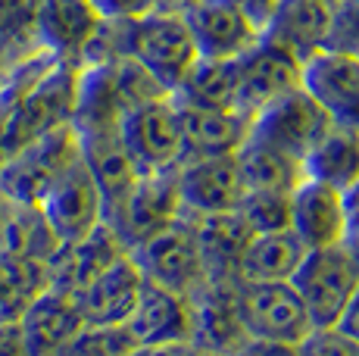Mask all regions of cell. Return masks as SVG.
Wrapping results in <instances>:
<instances>
[{
  "label": "cell",
  "mask_w": 359,
  "mask_h": 356,
  "mask_svg": "<svg viewBox=\"0 0 359 356\" xmlns=\"http://www.w3.org/2000/svg\"><path fill=\"white\" fill-rule=\"evenodd\" d=\"M79 66L63 63L44 50L10 66L0 91V135L6 156L29 141L72 122Z\"/></svg>",
  "instance_id": "obj_1"
},
{
  "label": "cell",
  "mask_w": 359,
  "mask_h": 356,
  "mask_svg": "<svg viewBox=\"0 0 359 356\" xmlns=\"http://www.w3.org/2000/svg\"><path fill=\"white\" fill-rule=\"evenodd\" d=\"M160 94L169 91H163L160 81L131 57H109L100 63L81 66L79 85H75L72 128L75 135L119 128L126 113Z\"/></svg>",
  "instance_id": "obj_2"
},
{
  "label": "cell",
  "mask_w": 359,
  "mask_h": 356,
  "mask_svg": "<svg viewBox=\"0 0 359 356\" xmlns=\"http://www.w3.org/2000/svg\"><path fill=\"white\" fill-rule=\"evenodd\" d=\"M75 160H81V144L69 122L13 150L0 163V197L13 203H41Z\"/></svg>",
  "instance_id": "obj_3"
},
{
  "label": "cell",
  "mask_w": 359,
  "mask_h": 356,
  "mask_svg": "<svg viewBox=\"0 0 359 356\" xmlns=\"http://www.w3.org/2000/svg\"><path fill=\"white\" fill-rule=\"evenodd\" d=\"M119 138L141 175L175 172L184 160L182 122L172 94H160L137 104L119 122Z\"/></svg>",
  "instance_id": "obj_4"
},
{
  "label": "cell",
  "mask_w": 359,
  "mask_h": 356,
  "mask_svg": "<svg viewBox=\"0 0 359 356\" xmlns=\"http://www.w3.org/2000/svg\"><path fill=\"white\" fill-rule=\"evenodd\" d=\"M128 253L141 269L144 282L169 287V291L184 294V297H191L200 285H206L197 238L191 228V219L184 213L172 219L169 225H163L160 231H154L150 238H144Z\"/></svg>",
  "instance_id": "obj_5"
},
{
  "label": "cell",
  "mask_w": 359,
  "mask_h": 356,
  "mask_svg": "<svg viewBox=\"0 0 359 356\" xmlns=\"http://www.w3.org/2000/svg\"><path fill=\"white\" fill-rule=\"evenodd\" d=\"M291 285L300 294L313 328H334L359 287V272L344 244L341 247L306 250Z\"/></svg>",
  "instance_id": "obj_6"
},
{
  "label": "cell",
  "mask_w": 359,
  "mask_h": 356,
  "mask_svg": "<svg viewBox=\"0 0 359 356\" xmlns=\"http://www.w3.org/2000/svg\"><path fill=\"white\" fill-rule=\"evenodd\" d=\"M238 316L247 341H278L300 344L313 322L291 282H241L238 278Z\"/></svg>",
  "instance_id": "obj_7"
},
{
  "label": "cell",
  "mask_w": 359,
  "mask_h": 356,
  "mask_svg": "<svg viewBox=\"0 0 359 356\" xmlns=\"http://www.w3.org/2000/svg\"><path fill=\"white\" fill-rule=\"evenodd\" d=\"M178 216H182V203L175 191V172L137 175V182L126 194L103 210V222L113 228L126 250L137 247L144 238H150Z\"/></svg>",
  "instance_id": "obj_8"
},
{
  "label": "cell",
  "mask_w": 359,
  "mask_h": 356,
  "mask_svg": "<svg viewBox=\"0 0 359 356\" xmlns=\"http://www.w3.org/2000/svg\"><path fill=\"white\" fill-rule=\"evenodd\" d=\"M334 125V119L319 107V100L306 91V88H294V91L275 97L250 119V135L272 147L285 150V153L306 160V153L322 141V135Z\"/></svg>",
  "instance_id": "obj_9"
},
{
  "label": "cell",
  "mask_w": 359,
  "mask_h": 356,
  "mask_svg": "<svg viewBox=\"0 0 359 356\" xmlns=\"http://www.w3.org/2000/svg\"><path fill=\"white\" fill-rule=\"evenodd\" d=\"M234 72H238V109L250 119L275 97L303 85V60L266 35H259L234 60Z\"/></svg>",
  "instance_id": "obj_10"
},
{
  "label": "cell",
  "mask_w": 359,
  "mask_h": 356,
  "mask_svg": "<svg viewBox=\"0 0 359 356\" xmlns=\"http://www.w3.org/2000/svg\"><path fill=\"white\" fill-rule=\"evenodd\" d=\"M126 253L128 250L122 247V241L113 235V228H109L107 222H100L97 228H91L88 235L72 238V241H60L57 253H53L50 263L44 266V282H47V287H53V291L75 297L81 287H88L103 269H109V266L119 256H126Z\"/></svg>",
  "instance_id": "obj_11"
},
{
  "label": "cell",
  "mask_w": 359,
  "mask_h": 356,
  "mask_svg": "<svg viewBox=\"0 0 359 356\" xmlns=\"http://www.w3.org/2000/svg\"><path fill=\"white\" fill-rule=\"evenodd\" d=\"M41 213L47 216L50 228L60 241L88 235L103 222V197L85 160H75L50 191L41 197Z\"/></svg>",
  "instance_id": "obj_12"
},
{
  "label": "cell",
  "mask_w": 359,
  "mask_h": 356,
  "mask_svg": "<svg viewBox=\"0 0 359 356\" xmlns=\"http://www.w3.org/2000/svg\"><path fill=\"white\" fill-rule=\"evenodd\" d=\"M175 191L182 213L206 216V213H231L244 197V184L238 175L234 156H203L184 160L175 169Z\"/></svg>",
  "instance_id": "obj_13"
},
{
  "label": "cell",
  "mask_w": 359,
  "mask_h": 356,
  "mask_svg": "<svg viewBox=\"0 0 359 356\" xmlns=\"http://www.w3.org/2000/svg\"><path fill=\"white\" fill-rule=\"evenodd\" d=\"M191 341L210 356H234L247 344L238 316V282H206L191 294Z\"/></svg>",
  "instance_id": "obj_14"
},
{
  "label": "cell",
  "mask_w": 359,
  "mask_h": 356,
  "mask_svg": "<svg viewBox=\"0 0 359 356\" xmlns=\"http://www.w3.org/2000/svg\"><path fill=\"white\" fill-rule=\"evenodd\" d=\"M303 88L337 125L359 128V57L322 47L303 60Z\"/></svg>",
  "instance_id": "obj_15"
},
{
  "label": "cell",
  "mask_w": 359,
  "mask_h": 356,
  "mask_svg": "<svg viewBox=\"0 0 359 356\" xmlns=\"http://www.w3.org/2000/svg\"><path fill=\"white\" fill-rule=\"evenodd\" d=\"M103 19L91 0H41L38 6V50L81 66L88 47L97 38Z\"/></svg>",
  "instance_id": "obj_16"
},
{
  "label": "cell",
  "mask_w": 359,
  "mask_h": 356,
  "mask_svg": "<svg viewBox=\"0 0 359 356\" xmlns=\"http://www.w3.org/2000/svg\"><path fill=\"white\" fill-rule=\"evenodd\" d=\"M182 16L194 38L197 57L206 60H238L259 38V29L231 0H194Z\"/></svg>",
  "instance_id": "obj_17"
},
{
  "label": "cell",
  "mask_w": 359,
  "mask_h": 356,
  "mask_svg": "<svg viewBox=\"0 0 359 356\" xmlns=\"http://www.w3.org/2000/svg\"><path fill=\"white\" fill-rule=\"evenodd\" d=\"M306 250L344 244V191L316 178H303L291 191V225Z\"/></svg>",
  "instance_id": "obj_18"
},
{
  "label": "cell",
  "mask_w": 359,
  "mask_h": 356,
  "mask_svg": "<svg viewBox=\"0 0 359 356\" xmlns=\"http://www.w3.org/2000/svg\"><path fill=\"white\" fill-rule=\"evenodd\" d=\"M141 269L131 259V253H126L75 294V306H79L85 325H126L137 297H141Z\"/></svg>",
  "instance_id": "obj_19"
},
{
  "label": "cell",
  "mask_w": 359,
  "mask_h": 356,
  "mask_svg": "<svg viewBox=\"0 0 359 356\" xmlns=\"http://www.w3.org/2000/svg\"><path fill=\"white\" fill-rule=\"evenodd\" d=\"M178 122H182L184 160H203V156H234L241 144L250 135V116L238 109H206L178 104ZM182 160V163H184Z\"/></svg>",
  "instance_id": "obj_20"
},
{
  "label": "cell",
  "mask_w": 359,
  "mask_h": 356,
  "mask_svg": "<svg viewBox=\"0 0 359 356\" xmlns=\"http://www.w3.org/2000/svg\"><path fill=\"white\" fill-rule=\"evenodd\" d=\"M19 328H22L29 356H57L85 328V319L75 306V297L44 287L22 310Z\"/></svg>",
  "instance_id": "obj_21"
},
{
  "label": "cell",
  "mask_w": 359,
  "mask_h": 356,
  "mask_svg": "<svg viewBox=\"0 0 359 356\" xmlns=\"http://www.w3.org/2000/svg\"><path fill=\"white\" fill-rule=\"evenodd\" d=\"M126 331L137 347L165 344V341H191V297L169 287L144 282L141 297L126 319Z\"/></svg>",
  "instance_id": "obj_22"
},
{
  "label": "cell",
  "mask_w": 359,
  "mask_h": 356,
  "mask_svg": "<svg viewBox=\"0 0 359 356\" xmlns=\"http://www.w3.org/2000/svg\"><path fill=\"white\" fill-rule=\"evenodd\" d=\"M188 219L197 238L200 259H203L206 282H238L241 253H244L247 241H250V228L238 216V210H231V213L188 216Z\"/></svg>",
  "instance_id": "obj_23"
},
{
  "label": "cell",
  "mask_w": 359,
  "mask_h": 356,
  "mask_svg": "<svg viewBox=\"0 0 359 356\" xmlns=\"http://www.w3.org/2000/svg\"><path fill=\"white\" fill-rule=\"evenodd\" d=\"M331 13H334V0H281L262 35L306 60L328 47Z\"/></svg>",
  "instance_id": "obj_24"
},
{
  "label": "cell",
  "mask_w": 359,
  "mask_h": 356,
  "mask_svg": "<svg viewBox=\"0 0 359 356\" xmlns=\"http://www.w3.org/2000/svg\"><path fill=\"white\" fill-rule=\"evenodd\" d=\"M79 144H81V160L91 169L94 182L100 188V197H103V210H107L109 203H116L137 182L141 172L131 163L126 144L119 138V128L79 135Z\"/></svg>",
  "instance_id": "obj_25"
},
{
  "label": "cell",
  "mask_w": 359,
  "mask_h": 356,
  "mask_svg": "<svg viewBox=\"0 0 359 356\" xmlns=\"http://www.w3.org/2000/svg\"><path fill=\"white\" fill-rule=\"evenodd\" d=\"M306 247L291 228L250 235L238 263L241 282H291L300 269Z\"/></svg>",
  "instance_id": "obj_26"
},
{
  "label": "cell",
  "mask_w": 359,
  "mask_h": 356,
  "mask_svg": "<svg viewBox=\"0 0 359 356\" xmlns=\"http://www.w3.org/2000/svg\"><path fill=\"white\" fill-rule=\"evenodd\" d=\"M60 247L57 231L50 228L47 216L38 203H13L6 200L4 222H0V250L25 259L34 266H47Z\"/></svg>",
  "instance_id": "obj_27"
},
{
  "label": "cell",
  "mask_w": 359,
  "mask_h": 356,
  "mask_svg": "<svg viewBox=\"0 0 359 356\" xmlns=\"http://www.w3.org/2000/svg\"><path fill=\"white\" fill-rule=\"evenodd\" d=\"M238 160V175L244 191H285L291 194L297 184L303 182V163L272 144L247 135L241 150L234 153Z\"/></svg>",
  "instance_id": "obj_28"
},
{
  "label": "cell",
  "mask_w": 359,
  "mask_h": 356,
  "mask_svg": "<svg viewBox=\"0 0 359 356\" xmlns=\"http://www.w3.org/2000/svg\"><path fill=\"white\" fill-rule=\"evenodd\" d=\"M303 175L344 191L359 178V128L331 125L303 160Z\"/></svg>",
  "instance_id": "obj_29"
},
{
  "label": "cell",
  "mask_w": 359,
  "mask_h": 356,
  "mask_svg": "<svg viewBox=\"0 0 359 356\" xmlns=\"http://www.w3.org/2000/svg\"><path fill=\"white\" fill-rule=\"evenodd\" d=\"M172 100L206 109H238V72L234 60H206L197 57L191 69L172 91ZM241 113V109H238Z\"/></svg>",
  "instance_id": "obj_30"
},
{
  "label": "cell",
  "mask_w": 359,
  "mask_h": 356,
  "mask_svg": "<svg viewBox=\"0 0 359 356\" xmlns=\"http://www.w3.org/2000/svg\"><path fill=\"white\" fill-rule=\"evenodd\" d=\"M44 287V266L25 263V259L0 250V322H19L32 297Z\"/></svg>",
  "instance_id": "obj_31"
},
{
  "label": "cell",
  "mask_w": 359,
  "mask_h": 356,
  "mask_svg": "<svg viewBox=\"0 0 359 356\" xmlns=\"http://www.w3.org/2000/svg\"><path fill=\"white\" fill-rule=\"evenodd\" d=\"M38 6L41 0H0V60L10 66L38 50Z\"/></svg>",
  "instance_id": "obj_32"
},
{
  "label": "cell",
  "mask_w": 359,
  "mask_h": 356,
  "mask_svg": "<svg viewBox=\"0 0 359 356\" xmlns=\"http://www.w3.org/2000/svg\"><path fill=\"white\" fill-rule=\"evenodd\" d=\"M238 216L250 228V235L281 231L291 225V194L285 191H244L238 203Z\"/></svg>",
  "instance_id": "obj_33"
},
{
  "label": "cell",
  "mask_w": 359,
  "mask_h": 356,
  "mask_svg": "<svg viewBox=\"0 0 359 356\" xmlns=\"http://www.w3.org/2000/svg\"><path fill=\"white\" fill-rule=\"evenodd\" d=\"M135 347L126 325H85L57 356H128Z\"/></svg>",
  "instance_id": "obj_34"
},
{
  "label": "cell",
  "mask_w": 359,
  "mask_h": 356,
  "mask_svg": "<svg viewBox=\"0 0 359 356\" xmlns=\"http://www.w3.org/2000/svg\"><path fill=\"white\" fill-rule=\"evenodd\" d=\"M328 47L359 57V0H334Z\"/></svg>",
  "instance_id": "obj_35"
},
{
  "label": "cell",
  "mask_w": 359,
  "mask_h": 356,
  "mask_svg": "<svg viewBox=\"0 0 359 356\" xmlns=\"http://www.w3.org/2000/svg\"><path fill=\"white\" fill-rule=\"evenodd\" d=\"M303 356H359V344L337 328H313L300 341Z\"/></svg>",
  "instance_id": "obj_36"
},
{
  "label": "cell",
  "mask_w": 359,
  "mask_h": 356,
  "mask_svg": "<svg viewBox=\"0 0 359 356\" xmlns=\"http://www.w3.org/2000/svg\"><path fill=\"white\" fill-rule=\"evenodd\" d=\"M91 4L97 6L100 19L107 22H131V19L165 10V0H91Z\"/></svg>",
  "instance_id": "obj_37"
},
{
  "label": "cell",
  "mask_w": 359,
  "mask_h": 356,
  "mask_svg": "<svg viewBox=\"0 0 359 356\" xmlns=\"http://www.w3.org/2000/svg\"><path fill=\"white\" fill-rule=\"evenodd\" d=\"M344 247H359V178L344 188Z\"/></svg>",
  "instance_id": "obj_38"
},
{
  "label": "cell",
  "mask_w": 359,
  "mask_h": 356,
  "mask_svg": "<svg viewBox=\"0 0 359 356\" xmlns=\"http://www.w3.org/2000/svg\"><path fill=\"white\" fill-rule=\"evenodd\" d=\"M128 356H210L200 350L194 341H165V344H144L135 347Z\"/></svg>",
  "instance_id": "obj_39"
},
{
  "label": "cell",
  "mask_w": 359,
  "mask_h": 356,
  "mask_svg": "<svg viewBox=\"0 0 359 356\" xmlns=\"http://www.w3.org/2000/svg\"><path fill=\"white\" fill-rule=\"evenodd\" d=\"M234 6H238L241 13H244L247 19H250L253 25L259 29V35L266 32V25L272 22V16H275V10L281 6V0H231Z\"/></svg>",
  "instance_id": "obj_40"
},
{
  "label": "cell",
  "mask_w": 359,
  "mask_h": 356,
  "mask_svg": "<svg viewBox=\"0 0 359 356\" xmlns=\"http://www.w3.org/2000/svg\"><path fill=\"white\" fill-rule=\"evenodd\" d=\"M234 356H303L300 344H278V341H247Z\"/></svg>",
  "instance_id": "obj_41"
},
{
  "label": "cell",
  "mask_w": 359,
  "mask_h": 356,
  "mask_svg": "<svg viewBox=\"0 0 359 356\" xmlns=\"http://www.w3.org/2000/svg\"><path fill=\"white\" fill-rule=\"evenodd\" d=\"M0 356H29L19 322H0Z\"/></svg>",
  "instance_id": "obj_42"
},
{
  "label": "cell",
  "mask_w": 359,
  "mask_h": 356,
  "mask_svg": "<svg viewBox=\"0 0 359 356\" xmlns=\"http://www.w3.org/2000/svg\"><path fill=\"white\" fill-rule=\"evenodd\" d=\"M337 331H344L347 338H353L356 344H359V287H356V294L350 297V303H347V310L341 313V319H337Z\"/></svg>",
  "instance_id": "obj_43"
},
{
  "label": "cell",
  "mask_w": 359,
  "mask_h": 356,
  "mask_svg": "<svg viewBox=\"0 0 359 356\" xmlns=\"http://www.w3.org/2000/svg\"><path fill=\"white\" fill-rule=\"evenodd\" d=\"M191 4H194V0H165V10H178V13H182V10H188Z\"/></svg>",
  "instance_id": "obj_44"
},
{
  "label": "cell",
  "mask_w": 359,
  "mask_h": 356,
  "mask_svg": "<svg viewBox=\"0 0 359 356\" xmlns=\"http://www.w3.org/2000/svg\"><path fill=\"white\" fill-rule=\"evenodd\" d=\"M6 75H10V63L0 60V91H4V85H6Z\"/></svg>",
  "instance_id": "obj_45"
},
{
  "label": "cell",
  "mask_w": 359,
  "mask_h": 356,
  "mask_svg": "<svg viewBox=\"0 0 359 356\" xmlns=\"http://www.w3.org/2000/svg\"><path fill=\"white\" fill-rule=\"evenodd\" d=\"M350 253V259H353V266H356V272H359V247H347Z\"/></svg>",
  "instance_id": "obj_46"
},
{
  "label": "cell",
  "mask_w": 359,
  "mask_h": 356,
  "mask_svg": "<svg viewBox=\"0 0 359 356\" xmlns=\"http://www.w3.org/2000/svg\"><path fill=\"white\" fill-rule=\"evenodd\" d=\"M6 160V150H4V135H0V163Z\"/></svg>",
  "instance_id": "obj_47"
},
{
  "label": "cell",
  "mask_w": 359,
  "mask_h": 356,
  "mask_svg": "<svg viewBox=\"0 0 359 356\" xmlns=\"http://www.w3.org/2000/svg\"><path fill=\"white\" fill-rule=\"evenodd\" d=\"M4 207H6V200L0 197V222H4Z\"/></svg>",
  "instance_id": "obj_48"
}]
</instances>
